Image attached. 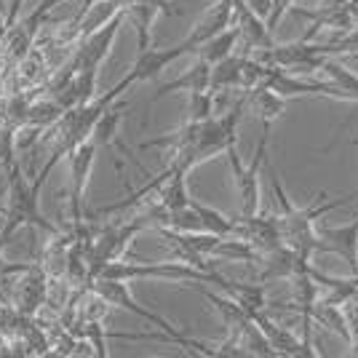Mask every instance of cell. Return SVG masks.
I'll return each mask as SVG.
<instances>
[{
    "label": "cell",
    "mask_w": 358,
    "mask_h": 358,
    "mask_svg": "<svg viewBox=\"0 0 358 358\" xmlns=\"http://www.w3.org/2000/svg\"><path fill=\"white\" fill-rule=\"evenodd\" d=\"M57 164H59V155H48L43 169L35 174V182H27L24 171H22V161H16L11 169H6V174H8V209H6V222L0 230V249L14 238L22 227H35L38 233H45V236H54L62 230L54 222H48L38 206L41 187Z\"/></svg>",
    "instance_id": "cell-1"
},
{
    "label": "cell",
    "mask_w": 358,
    "mask_h": 358,
    "mask_svg": "<svg viewBox=\"0 0 358 358\" xmlns=\"http://www.w3.org/2000/svg\"><path fill=\"white\" fill-rule=\"evenodd\" d=\"M265 166L270 171V182H273V190H275V198H278V206H281V214H278V224H281V238L289 249H294L299 257H308L313 259V254L318 252V233H315V220H321L324 214H329L331 209H340V206H348L358 198V190L350 195H340L334 201H315L305 209H297L289 195L284 193V185H281V177L278 171L270 166V158H265Z\"/></svg>",
    "instance_id": "cell-2"
},
{
    "label": "cell",
    "mask_w": 358,
    "mask_h": 358,
    "mask_svg": "<svg viewBox=\"0 0 358 358\" xmlns=\"http://www.w3.org/2000/svg\"><path fill=\"white\" fill-rule=\"evenodd\" d=\"M94 278H113V281H134V278H166V281H182V284H214L224 289L227 278L214 270H201L193 265H185L179 259L171 262H120L113 259L96 270Z\"/></svg>",
    "instance_id": "cell-3"
},
{
    "label": "cell",
    "mask_w": 358,
    "mask_h": 358,
    "mask_svg": "<svg viewBox=\"0 0 358 358\" xmlns=\"http://www.w3.org/2000/svg\"><path fill=\"white\" fill-rule=\"evenodd\" d=\"M91 289L96 292V294H102L107 299V305L110 308H123V310H129V313L139 315L142 321H148L152 327H158L164 334H169V340L179 348H185V353H190V356H209V358H220L217 356V348L214 345H206V343H198V340H190V337H185L177 327H171L169 321H166L164 315L152 313L148 308H142L139 302H136L131 294H129V286L126 281H113V278H94L91 281Z\"/></svg>",
    "instance_id": "cell-4"
},
{
    "label": "cell",
    "mask_w": 358,
    "mask_h": 358,
    "mask_svg": "<svg viewBox=\"0 0 358 358\" xmlns=\"http://www.w3.org/2000/svg\"><path fill=\"white\" fill-rule=\"evenodd\" d=\"M265 126V134L259 139V145L254 150V158L252 164H241V155H238V142L236 145H230V148L224 150L227 152V158H230V169H233V182H236V193L241 198V211L243 217H249V214H257V211L262 209V195H259V169L265 164V158H268V145H270V126L268 123H262Z\"/></svg>",
    "instance_id": "cell-5"
},
{
    "label": "cell",
    "mask_w": 358,
    "mask_h": 358,
    "mask_svg": "<svg viewBox=\"0 0 358 358\" xmlns=\"http://www.w3.org/2000/svg\"><path fill=\"white\" fill-rule=\"evenodd\" d=\"M99 148L86 139L78 148L67 152V164H70V187H67V198H70V227H78L86 220V209H83V195H86V185L94 171V161H96Z\"/></svg>",
    "instance_id": "cell-6"
},
{
    "label": "cell",
    "mask_w": 358,
    "mask_h": 358,
    "mask_svg": "<svg viewBox=\"0 0 358 358\" xmlns=\"http://www.w3.org/2000/svg\"><path fill=\"white\" fill-rule=\"evenodd\" d=\"M185 54H193V48L185 43V41L177 45H171V48H152V45H150V48H142L139 57H136V62L131 64L129 75L120 80L118 86H113V89H115L118 96H123L126 89H131L134 83H145V80L158 78L171 62H177L179 57H185Z\"/></svg>",
    "instance_id": "cell-7"
},
{
    "label": "cell",
    "mask_w": 358,
    "mask_h": 358,
    "mask_svg": "<svg viewBox=\"0 0 358 358\" xmlns=\"http://www.w3.org/2000/svg\"><path fill=\"white\" fill-rule=\"evenodd\" d=\"M123 22H126V14L118 11V14L113 16L107 24H102L99 30H94L91 35H86V38H80L78 45H75L73 57H70V62L75 64V70H99L102 62L110 57V48L115 43Z\"/></svg>",
    "instance_id": "cell-8"
},
{
    "label": "cell",
    "mask_w": 358,
    "mask_h": 358,
    "mask_svg": "<svg viewBox=\"0 0 358 358\" xmlns=\"http://www.w3.org/2000/svg\"><path fill=\"white\" fill-rule=\"evenodd\" d=\"M126 110H129V102L118 96V99H115V102H113V105L107 107L105 113L99 115V120L94 123V129H91V136H89V139L99 150H102V148H107V150L115 148L120 152V155H126V158H129V161H131V164H134L136 169H139V171H142V174H145V177L150 179L152 174H150L148 169L142 166V161L136 158L134 152H131V150H129L126 145H123V142H120V136H118L120 120H123V115H126Z\"/></svg>",
    "instance_id": "cell-9"
},
{
    "label": "cell",
    "mask_w": 358,
    "mask_h": 358,
    "mask_svg": "<svg viewBox=\"0 0 358 358\" xmlns=\"http://www.w3.org/2000/svg\"><path fill=\"white\" fill-rule=\"evenodd\" d=\"M233 24L238 27V35H241L238 43L246 45L243 54H252V51H257V48H268V45H273V32L268 30L265 19L254 14L243 0H236V6H233Z\"/></svg>",
    "instance_id": "cell-10"
},
{
    "label": "cell",
    "mask_w": 358,
    "mask_h": 358,
    "mask_svg": "<svg viewBox=\"0 0 358 358\" xmlns=\"http://www.w3.org/2000/svg\"><path fill=\"white\" fill-rule=\"evenodd\" d=\"M233 6H236V0H217L214 6L206 8V14L195 22V27L190 30V35L185 38V43L193 48V54L201 43H206L217 32H222L224 27L233 24Z\"/></svg>",
    "instance_id": "cell-11"
},
{
    "label": "cell",
    "mask_w": 358,
    "mask_h": 358,
    "mask_svg": "<svg viewBox=\"0 0 358 358\" xmlns=\"http://www.w3.org/2000/svg\"><path fill=\"white\" fill-rule=\"evenodd\" d=\"M318 233V252H329V254H340L345 262L356 265V252H358V217L350 224H343V227H321L315 230Z\"/></svg>",
    "instance_id": "cell-12"
},
{
    "label": "cell",
    "mask_w": 358,
    "mask_h": 358,
    "mask_svg": "<svg viewBox=\"0 0 358 358\" xmlns=\"http://www.w3.org/2000/svg\"><path fill=\"white\" fill-rule=\"evenodd\" d=\"M211 89V64L203 59H195L193 67H187L185 73L164 83L161 89L155 91L152 102H158L166 94H174V91H185V94H198V91H209Z\"/></svg>",
    "instance_id": "cell-13"
},
{
    "label": "cell",
    "mask_w": 358,
    "mask_h": 358,
    "mask_svg": "<svg viewBox=\"0 0 358 358\" xmlns=\"http://www.w3.org/2000/svg\"><path fill=\"white\" fill-rule=\"evenodd\" d=\"M246 96H249V110L257 113V118L262 120V123H268V126H273L286 113V96H281L278 91H273L270 86H257Z\"/></svg>",
    "instance_id": "cell-14"
},
{
    "label": "cell",
    "mask_w": 358,
    "mask_h": 358,
    "mask_svg": "<svg viewBox=\"0 0 358 358\" xmlns=\"http://www.w3.org/2000/svg\"><path fill=\"white\" fill-rule=\"evenodd\" d=\"M238 27L236 24H230V27H224L222 32H217L214 38H209L206 43H201L195 48V57L203 62H209V64H217V62L227 59L230 54H236L238 51Z\"/></svg>",
    "instance_id": "cell-15"
},
{
    "label": "cell",
    "mask_w": 358,
    "mask_h": 358,
    "mask_svg": "<svg viewBox=\"0 0 358 358\" xmlns=\"http://www.w3.org/2000/svg\"><path fill=\"white\" fill-rule=\"evenodd\" d=\"M310 321L313 327H324L331 329L334 334H340L345 343H350V329H348V321H345V313L340 305L334 302H327V299H315L313 310H310Z\"/></svg>",
    "instance_id": "cell-16"
},
{
    "label": "cell",
    "mask_w": 358,
    "mask_h": 358,
    "mask_svg": "<svg viewBox=\"0 0 358 358\" xmlns=\"http://www.w3.org/2000/svg\"><path fill=\"white\" fill-rule=\"evenodd\" d=\"M241 64H243V57L238 51L230 54L227 59L211 64V91L214 94H224V91H238L241 83Z\"/></svg>",
    "instance_id": "cell-17"
},
{
    "label": "cell",
    "mask_w": 358,
    "mask_h": 358,
    "mask_svg": "<svg viewBox=\"0 0 358 358\" xmlns=\"http://www.w3.org/2000/svg\"><path fill=\"white\" fill-rule=\"evenodd\" d=\"M321 73H327V78L345 94V102H358V75L353 70H348L343 62H337L334 57H327L321 64Z\"/></svg>",
    "instance_id": "cell-18"
},
{
    "label": "cell",
    "mask_w": 358,
    "mask_h": 358,
    "mask_svg": "<svg viewBox=\"0 0 358 358\" xmlns=\"http://www.w3.org/2000/svg\"><path fill=\"white\" fill-rule=\"evenodd\" d=\"M211 115H217V96L214 91H198L190 94V105H187V120L190 123H201V120H209Z\"/></svg>",
    "instance_id": "cell-19"
},
{
    "label": "cell",
    "mask_w": 358,
    "mask_h": 358,
    "mask_svg": "<svg viewBox=\"0 0 358 358\" xmlns=\"http://www.w3.org/2000/svg\"><path fill=\"white\" fill-rule=\"evenodd\" d=\"M343 313H345V321H348V329H350V337L358 331V289L350 292V297L345 299L343 305Z\"/></svg>",
    "instance_id": "cell-20"
},
{
    "label": "cell",
    "mask_w": 358,
    "mask_h": 358,
    "mask_svg": "<svg viewBox=\"0 0 358 358\" xmlns=\"http://www.w3.org/2000/svg\"><path fill=\"white\" fill-rule=\"evenodd\" d=\"M348 345H350V356H358V331L350 337V343H348Z\"/></svg>",
    "instance_id": "cell-21"
}]
</instances>
